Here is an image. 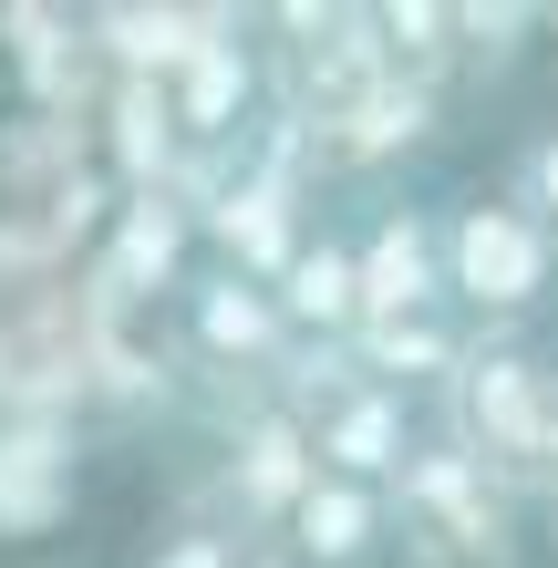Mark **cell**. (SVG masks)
I'll list each match as a JSON object with an SVG mask.
<instances>
[{
    "label": "cell",
    "instance_id": "7",
    "mask_svg": "<svg viewBox=\"0 0 558 568\" xmlns=\"http://www.w3.org/2000/svg\"><path fill=\"white\" fill-rule=\"evenodd\" d=\"M196 239L217 248V270H239L258 290H280L290 270H301V248H311V227H301V186H280V176H248L217 196L207 217H196Z\"/></svg>",
    "mask_w": 558,
    "mask_h": 568
},
{
    "label": "cell",
    "instance_id": "21",
    "mask_svg": "<svg viewBox=\"0 0 558 568\" xmlns=\"http://www.w3.org/2000/svg\"><path fill=\"white\" fill-rule=\"evenodd\" d=\"M248 568H301V558H290V548H258V558H248Z\"/></svg>",
    "mask_w": 558,
    "mask_h": 568
},
{
    "label": "cell",
    "instance_id": "1",
    "mask_svg": "<svg viewBox=\"0 0 558 568\" xmlns=\"http://www.w3.org/2000/svg\"><path fill=\"white\" fill-rule=\"evenodd\" d=\"M455 434L507 476V496L558 486V373H538L507 331H476V362L455 373Z\"/></svg>",
    "mask_w": 558,
    "mask_h": 568
},
{
    "label": "cell",
    "instance_id": "19",
    "mask_svg": "<svg viewBox=\"0 0 558 568\" xmlns=\"http://www.w3.org/2000/svg\"><path fill=\"white\" fill-rule=\"evenodd\" d=\"M455 31H466V62L507 73V62H517V31H538V11H455Z\"/></svg>",
    "mask_w": 558,
    "mask_h": 568
},
{
    "label": "cell",
    "instance_id": "12",
    "mask_svg": "<svg viewBox=\"0 0 558 568\" xmlns=\"http://www.w3.org/2000/svg\"><path fill=\"white\" fill-rule=\"evenodd\" d=\"M104 176L135 196V186H166L176 176V155H186V124H176V93L166 83H135V73H114L104 83Z\"/></svg>",
    "mask_w": 558,
    "mask_h": 568
},
{
    "label": "cell",
    "instance_id": "14",
    "mask_svg": "<svg viewBox=\"0 0 558 568\" xmlns=\"http://www.w3.org/2000/svg\"><path fill=\"white\" fill-rule=\"evenodd\" d=\"M476 362V342L455 331L445 311L435 321H363L352 331V373L363 383H383V393H414V383H455Z\"/></svg>",
    "mask_w": 558,
    "mask_h": 568
},
{
    "label": "cell",
    "instance_id": "2",
    "mask_svg": "<svg viewBox=\"0 0 558 568\" xmlns=\"http://www.w3.org/2000/svg\"><path fill=\"white\" fill-rule=\"evenodd\" d=\"M393 496H404V527H414L445 568H517V558H528V548H517L507 476L466 445V434L414 445V465H404V486H393Z\"/></svg>",
    "mask_w": 558,
    "mask_h": 568
},
{
    "label": "cell",
    "instance_id": "20",
    "mask_svg": "<svg viewBox=\"0 0 558 568\" xmlns=\"http://www.w3.org/2000/svg\"><path fill=\"white\" fill-rule=\"evenodd\" d=\"M145 568H248V558H239V538H227V527H176V538H155Z\"/></svg>",
    "mask_w": 558,
    "mask_h": 568
},
{
    "label": "cell",
    "instance_id": "6",
    "mask_svg": "<svg viewBox=\"0 0 558 568\" xmlns=\"http://www.w3.org/2000/svg\"><path fill=\"white\" fill-rule=\"evenodd\" d=\"M352 258H363V321H435L455 280H445V227L424 207H383L363 239H352Z\"/></svg>",
    "mask_w": 558,
    "mask_h": 568
},
{
    "label": "cell",
    "instance_id": "16",
    "mask_svg": "<svg viewBox=\"0 0 558 568\" xmlns=\"http://www.w3.org/2000/svg\"><path fill=\"white\" fill-rule=\"evenodd\" d=\"M166 93H176L186 145H239V114H248V93H258V62H248L239 31H227V42H207V52H196Z\"/></svg>",
    "mask_w": 558,
    "mask_h": 568
},
{
    "label": "cell",
    "instance_id": "9",
    "mask_svg": "<svg viewBox=\"0 0 558 568\" xmlns=\"http://www.w3.org/2000/svg\"><path fill=\"white\" fill-rule=\"evenodd\" d=\"M73 517V434L62 414H0V538H52Z\"/></svg>",
    "mask_w": 558,
    "mask_h": 568
},
{
    "label": "cell",
    "instance_id": "10",
    "mask_svg": "<svg viewBox=\"0 0 558 568\" xmlns=\"http://www.w3.org/2000/svg\"><path fill=\"white\" fill-rule=\"evenodd\" d=\"M311 445H321V465L352 476V486H404V465H414V414H404V393L363 383V393H342V404H321Z\"/></svg>",
    "mask_w": 558,
    "mask_h": 568
},
{
    "label": "cell",
    "instance_id": "18",
    "mask_svg": "<svg viewBox=\"0 0 558 568\" xmlns=\"http://www.w3.org/2000/svg\"><path fill=\"white\" fill-rule=\"evenodd\" d=\"M517 207H528V217L548 227V239H558V124L517 145Z\"/></svg>",
    "mask_w": 558,
    "mask_h": 568
},
{
    "label": "cell",
    "instance_id": "5",
    "mask_svg": "<svg viewBox=\"0 0 558 568\" xmlns=\"http://www.w3.org/2000/svg\"><path fill=\"white\" fill-rule=\"evenodd\" d=\"M186 352L207 373H280V362H301V331H290L280 290H258L239 270H207L186 290Z\"/></svg>",
    "mask_w": 558,
    "mask_h": 568
},
{
    "label": "cell",
    "instance_id": "11",
    "mask_svg": "<svg viewBox=\"0 0 558 568\" xmlns=\"http://www.w3.org/2000/svg\"><path fill=\"white\" fill-rule=\"evenodd\" d=\"M414 145H435V93L424 83H373L363 104H342L332 124H311V155L321 165H393V155H414Z\"/></svg>",
    "mask_w": 558,
    "mask_h": 568
},
{
    "label": "cell",
    "instance_id": "13",
    "mask_svg": "<svg viewBox=\"0 0 558 568\" xmlns=\"http://www.w3.org/2000/svg\"><path fill=\"white\" fill-rule=\"evenodd\" d=\"M383 538H393V496L321 465V486L301 496V517H290V558L301 568H363Z\"/></svg>",
    "mask_w": 558,
    "mask_h": 568
},
{
    "label": "cell",
    "instance_id": "8",
    "mask_svg": "<svg viewBox=\"0 0 558 568\" xmlns=\"http://www.w3.org/2000/svg\"><path fill=\"white\" fill-rule=\"evenodd\" d=\"M227 496H239V517L258 527H290L301 517V496L321 486V445H311V424L290 414V404H258L239 434H227Z\"/></svg>",
    "mask_w": 558,
    "mask_h": 568
},
{
    "label": "cell",
    "instance_id": "3",
    "mask_svg": "<svg viewBox=\"0 0 558 568\" xmlns=\"http://www.w3.org/2000/svg\"><path fill=\"white\" fill-rule=\"evenodd\" d=\"M445 280H455V300H466L476 321H517V311H538L548 280H558V239L517 207V186L507 196H466V207L445 217Z\"/></svg>",
    "mask_w": 558,
    "mask_h": 568
},
{
    "label": "cell",
    "instance_id": "4",
    "mask_svg": "<svg viewBox=\"0 0 558 568\" xmlns=\"http://www.w3.org/2000/svg\"><path fill=\"white\" fill-rule=\"evenodd\" d=\"M186 248H196V217L176 207L166 186H135V196H124V207H114L104 248L83 258V311H93V321H124V311H135V300L176 290Z\"/></svg>",
    "mask_w": 558,
    "mask_h": 568
},
{
    "label": "cell",
    "instance_id": "15",
    "mask_svg": "<svg viewBox=\"0 0 558 568\" xmlns=\"http://www.w3.org/2000/svg\"><path fill=\"white\" fill-rule=\"evenodd\" d=\"M280 311L301 342H352L363 331V258H352V239H311L301 270L280 280Z\"/></svg>",
    "mask_w": 558,
    "mask_h": 568
},
{
    "label": "cell",
    "instance_id": "17",
    "mask_svg": "<svg viewBox=\"0 0 558 568\" xmlns=\"http://www.w3.org/2000/svg\"><path fill=\"white\" fill-rule=\"evenodd\" d=\"M373 21H383V52H393V73H404V83H424V93H435V83H445V62L466 52L455 11H435V0H393V11H373Z\"/></svg>",
    "mask_w": 558,
    "mask_h": 568
}]
</instances>
